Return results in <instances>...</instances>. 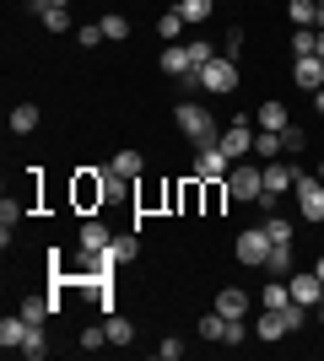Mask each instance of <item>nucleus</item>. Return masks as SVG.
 <instances>
[{
    "label": "nucleus",
    "mask_w": 324,
    "mask_h": 361,
    "mask_svg": "<svg viewBox=\"0 0 324 361\" xmlns=\"http://www.w3.org/2000/svg\"><path fill=\"white\" fill-rule=\"evenodd\" d=\"M173 119H179V130H184V135L195 140V151L222 146V130H216L211 108H200V103H179V108H173Z\"/></svg>",
    "instance_id": "nucleus-1"
},
{
    "label": "nucleus",
    "mask_w": 324,
    "mask_h": 361,
    "mask_svg": "<svg viewBox=\"0 0 324 361\" xmlns=\"http://www.w3.org/2000/svg\"><path fill=\"white\" fill-rule=\"evenodd\" d=\"M287 286H292V302H303V307H313V302L324 297V281L313 270H292V275H287Z\"/></svg>",
    "instance_id": "nucleus-9"
},
{
    "label": "nucleus",
    "mask_w": 324,
    "mask_h": 361,
    "mask_svg": "<svg viewBox=\"0 0 324 361\" xmlns=\"http://www.w3.org/2000/svg\"><path fill=\"white\" fill-rule=\"evenodd\" d=\"M238 49H244V27H227V38H222V54H227V60H238Z\"/></svg>",
    "instance_id": "nucleus-41"
},
{
    "label": "nucleus",
    "mask_w": 324,
    "mask_h": 361,
    "mask_svg": "<svg viewBox=\"0 0 324 361\" xmlns=\"http://www.w3.org/2000/svg\"><path fill=\"white\" fill-rule=\"evenodd\" d=\"M103 32H108V44L130 38V16H124V11H108V16H103Z\"/></svg>",
    "instance_id": "nucleus-31"
},
{
    "label": "nucleus",
    "mask_w": 324,
    "mask_h": 361,
    "mask_svg": "<svg viewBox=\"0 0 324 361\" xmlns=\"http://www.w3.org/2000/svg\"><path fill=\"white\" fill-rule=\"evenodd\" d=\"M232 173V157L222 146H205L200 157H195V173H189V178H200V183H211V178H227Z\"/></svg>",
    "instance_id": "nucleus-7"
},
{
    "label": "nucleus",
    "mask_w": 324,
    "mask_h": 361,
    "mask_svg": "<svg viewBox=\"0 0 324 361\" xmlns=\"http://www.w3.org/2000/svg\"><path fill=\"white\" fill-rule=\"evenodd\" d=\"M287 302H292V286H287V281H281V275H270V286H265L260 307H270V313H281V307H287Z\"/></svg>",
    "instance_id": "nucleus-19"
},
{
    "label": "nucleus",
    "mask_w": 324,
    "mask_h": 361,
    "mask_svg": "<svg viewBox=\"0 0 324 361\" xmlns=\"http://www.w3.org/2000/svg\"><path fill=\"white\" fill-rule=\"evenodd\" d=\"M28 6H32V11H44V6H49V0H28Z\"/></svg>",
    "instance_id": "nucleus-46"
},
{
    "label": "nucleus",
    "mask_w": 324,
    "mask_h": 361,
    "mask_svg": "<svg viewBox=\"0 0 324 361\" xmlns=\"http://www.w3.org/2000/svg\"><path fill=\"white\" fill-rule=\"evenodd\" d=\"M227 195L232 200H265V167H248V162H232V173H227Z\"/></svg>",
    "instance_id": "nucleus-3"
},
{
    "label": "nucleus",
    "mask_w": 324,
    "mask_h": 361,
    "mask_svg": "<svg viewBox=\"0 0 324 361\" xmlns=\"http://www.w3.org/2000/svg\"><path fill=\"white\" fill-rule=\"evenodd\" d=\"M38 16H44V27H49V32H71V11H65V6H44Z\"/></svg>",
    "instance_id": "nucleus-32"
},
{
    "label": "nucleus",
    "mask_w": 324,
    "mask_h": 361,
    "mask_svg": "<svg viewBox=\"0 0 324 361\" xmlns=\"http://www.w3.org/2000/svg\"><path fill=\"white\" fill-rule=\"evenodd\" d=\"M292 183H297V167L292 162H265V211H276V200L281 195H292Z\"/></svg>",
    "instance_id": "nucleus-5"
},
{
    "label": "nucleus",
    "mask_w": 324,
    "mask_h": 361,
    "mask_svg": "<svg viewBox=\"0 0 324 361\" xmlns=\"http://www.w3.org/2000/svg\"><path fill=\"white\" fill-rule=\"evenodd\" d=\"M270 259V238H265V226H248V232H238V264H260Z\"/></svg>",
    "instance_id": "nucleus-6"
},
{
    "label": "nucleus",
    "mask_w": 324,
    "mask_h": 361,
    "mask_svg": "<svg viewBox=\"0 0 324 361\" xmlns=\"http://www.w3.org/2000/svg\"><path fill=\"white\" fill-rule=\"evenodd\" d=\"M108 167H114V173H124V178H140V173H146V162H140V151H130V146H124V151H119V157H114Z\"/></svg>",
    "instance_id": "nucleus-23"
},
{
    "label": "nucleus",
    "mask_w": 324,
    "mask_h": 361,
    "mask_svg": "<svg viewBox=\"0 0 324 361\" xmlns=\"http://www.w3.org/2000/svg\"><path fill=\"white\" fill-rule=\"evenodd\" d=\"M254 119H260V130H287V124H292V114H287V103H276V97H270V103H260V114H254Z\"/></svg>",
    "instance_id": "nucleus-14"
},
{
    "label": "nucleus",
    "mask_w": 324,
    "mask_h": 361,
    "mask_svg": "<svg viewBox=\"0 0 324 361\" xmlns=\"http://www.w3.org/2000/svg\"><path fill=\"white\" fill-rule=\"evenodd\" d=\"M157 65H162V75H195V60H189V49H184V44H168Z\"/></svg>",
    "instance_id": "nucleus-12"
},
{
    "label": "nucleus",
    "mask_w": 324,
    "mask_h": 361,
    "mask_svg": "<svg viewBox=\"0 0 324 361\" xmlns=\"http://www.w3.org/2000/svg\"><path fill=\"white\" fill-rule=\"evenodd\" d=\"M22 356H32V361H44V356H49V334H44V324H32V329H28V340H22Z\"/></svg>",
    "instance_id": "nucleus-25"
},
{
    "label": "nucleus",
    "mask_w": 324,
    "mask_h": 361,
    "mask_svg": "<svg viewBox=\"0 0 324 361\" xmlns=\"http://www.w3.org/2000/svg\"><path fill=\"white\" fill-rule=\"evenodd\" d=\"M184 49H189V60H195V71H200V65H211L216 54H222L216 44H184Z\"/></svg>",
    "instance_id": "nucleus-40"
},
{
    "label": "nucleus",
    "mask_w": 324,
    "mask_h": 361,
    "mask_svg": "<svg viewBox=\"0 0 324 361\" xmlns=\"http://www.w3.org/2000/svg\"><path fill=\"white\" fill-rule=\"evenodd\" d=\"M157 356H162V361H179V356H184V345H179V340H162V345H157Z\"/></svg>",
    "instance_id": "nucleus-42"
},
{
    "label": "nucleus",
    "mask_w": 324,
    "mask_h": 361,
    "mask_svg": "<svg viewBox=\"0 0 324 361\" xmlns=\"http://www.w3.org/2000/svg\"><path fill=\"white\" fill-rule=\"evenodd\" d=\"M222 334H227V318H222V313H205L200 318V340H222Z\"/></svg>",
    "instance_id": "nucleus-36"
},
{
    "label": "nucleus",
    "mask_w": 324,
    "mask_h": 361,
    "mask_svg": "<svg viewBox=\"0 0 324 361\" xmlns=\"http://www.w3.org/2000/svg\"><path fill=\"white\" fill-rule=\"evenodd\" d=\"M265 238H270V243H292V221L276 216V211H265Z\"/></svg>",
    "instance_id": "nucleus-29"
},
{
    "label": "nucleus",
    "mask_w": 324,
    "mask_h": 361,
    "mask_svg": "<svg viewBox=\"0 0 324 361\" xmlns=\"http://www.w3.org/2000/svg\"><path fill=\"white\" fill-rule=\"evenodd\" d=\"M319 27H324V0H319Z\"/></svg>",
    "instance_id": "nucleus-47"
},
{
    "label": "nucleus",
    "mask_w": 324,
    "mask_h": 361,
    "mask_svg": "<svg viewBox=\"0 0 324 361\" xmlns=\"http://www.w3.org/2000/svg\"><path fill=\"white\" fill-rule=\"evenodd\" d=\"M216 313H222V318H244V313H248V297H244L238 286H222V297H216Z\"/></svg>",
    "instance_id": "nucleus-15"
},
{
    "label": "nucleus",
    "mask_w": 324,
    "mask_h": 361,
    "mask_svg": "<svg viewBox=\"0 0 324 361\" xmlns=\"http://www.w3.org/2000/svg\"><path fill=\"white\" fill-rule=\"evenodd\" d=\"M195 87H200V92H216V97H222V92H232V87H238V60L216 54L211 65H200V71H195Z\"/></svg>",
    "instance_id": "nucleus-2"
},
{
    "label": "nucleus",
    "mask_w": 324,
    "mask_h": 361,
    "mask_svg": "<svg viewBox=\"0 0 324 361\" xmlns=\"http://www.w3.org/2000/svg\"><path fill=\"white\" fill-rule=\"evenodd\" d=\"M28 329H32L28 318H22V313H11V318H6V324H0V345H6V350H22V340H28Z\"/></svg>",
    "instance_id": "nucleus-13"
},
{
    "label": "nucleus",
    "mask_w": 324,
    "mask_h": 361,
    "mask_svg": "<svg viewBox=\"0 0 324 361\" xmlns=\"http://www.w3.org/2000/svg\"><path fill=\"white\" fill-rule=\"evenodd\" d=\"M292 195H297V211L308 216V221H324V178L319 173H297Z\"/></svg>",
    "instance_id": "nucleus-4"
},
{
    "label": "nucleus",
    "mask_w": 324,
    "mask_h": 361,
    "mask_svg": "<svg viewBox=\"0 0 324 361\" xmlns=\"http://www.w3.org/2000/svg\"><path fill=\"white\" fill-rule=\"evenodd\" d=\"M265 270L287 281V275H292V243H270V259H265Z\"/></svg>",
    "instance_id": "nucleus-20"
},
{
    "label": "nucleus",
    "mask_w": 324,
    "mask_h": 361,
    "mask_svg": "<svg viewBox=\"0 0 324 361\" xmlns=\"http://www.w3.org/2000/svg\"><path fill=\"white\" fill-rule=\"evenodd\" d=\"M313 54V27H297L292 32V60H308Z\"/></svg>",
    "instance_id": "nucleus-35"
},
{
    "label": "nucleus",
    "mask_w": 324,
    "mask_h": 361,
    "mask_svg": "<svg viewBox=\"0 0 324 361\" xmlns=\"http://www.w3.org/2000/svg\"><path fill=\"white\" fill-rule=\"evenodd\" d=\"M76 44H81V49H97V44H108L103 22H87V27H76Z\"/></svg>",
    "instance_id": "nucleus-33"
},
{
    "label": "nucleus",
    "mask_w": 324,
    "mask_h": 361,
    "mask_svg": "<svg viewBox=\"0 0 324 361\" xmlns=\"http://www.w3.org/2000/svg\"><path fill=\"white\" fill-rule=\"evenodd\" d=\"M313 275H319V281H324V254H319V264H313Z\"/></svg>",
    "instance_id": "nucleus-45"
},
{
    "label": "nucleus",
    "mask_w": 324,
    "mask_h": 361,
    "mask_svg": "<svg viewBox=\"0 0 324 361\" xmlns=\"http://www.w3.org/2000/svg\"><path fill=\"white\" fill-rule=\"evenodd\" d=\"M136 248H140L136 238H114V243L103 248V259H108V264H130V259H136Z\"/></svg>",
    "instance_id": "nucleus-24"
},
{
    "label": "nucleus",
    "mask_w": 324,
    "mask_h": 361,
    "mask_svg": "<svg viewBox=\"0 0 324 361\" xmlns=\"http://www.w3.org/2000/svg\"><path fill=\"white\" fill-rule=\"evenodd\" d=\"M38 130V103H16L11 108V135H32Z\"/></svg>",
    "instance_id": "nucleus-17"
},
{
    "label": "nucleus",
    "mask_w": 324,
    "mask_h": 361,
    "mask_svg": "<svg viewBox=\"0 0 324 361\" xmlns=\"http://www.w3.org/2000/svg\"><path fill=\"white\" fill-rule=\"evenodd\" d=\"M313 108H319V114H324V87H319V92H313Z\"/></svg>",
    "instance_id": "nucleus-44"
},
{
    "label": "nucleus",
    "mask_w": 324,
    "mask_h": 361,
    "mask_svg": "<svg viewBox=\"0 0 324 361\" xmlns=\"http://www.w3.org/2000/svg\"><path fill=\"white\" fill-rule=\"evenodd\" d=\"M319 178H324V162H319Z\"/></svg>",
    "instance_id": "nucleus-49"
},
{
    "label": "nucleus",
    "mask_w": 324,
    "mask_h": 361,
    "mask_svg": "<svg viewBox=\"0 0 324 361\" xmlns=\"http://www.w3.org/2000/svg\"><path fill=\"white\" fill-rule=\"evenodd\" d=\"M281 318H287V334H297L303 324H308V307H303V302H287V307H281Z\"/></svg>",
    "instance_id": "nucleus-34"
},
{
    "label": "nucleus",
    "mask_w": 324,
    "mask_h": 361,
    "mask_svg": "<svg viewBox=\"0 0 324 361\" xmlns=\"http://www.w3.org/2000/svg\"><path fill=\"white\" fill-rule=\"evenodd\" d=\"M103 324H108V345H130V340H136V329H130V318H119V313H108Z\"/></svg>",
    "instance_id": "nucleus-27"
},
{
    "label": "nucleus",
    "mask_w": 324,
    "mask_h": 361,
    "mask_svg": "<svg viewBox=\"0 0 324 361\" xmlns=\"http://www.w3.org/2000/svg\"><path fill=\"white\" fill-rule=\"evenodd\" d=\"M287 11H292L297 27H313L319 22V0H287Z\"/></svg>",
    "instance_id": "nucleus-28"
},
{
    "label": "nucleus",
    "mask_w": 324,
    "mask_h": 361,
    "mask_svg": "<svg viewBox=\"0 0 324 361\" xmlns=\"http://www.w3.org/2000/svg\"><path fill=\"white\" fill-rule=\"evenodd\" d=\"M108 243H114V238H108L103 221H81V248H87V254H103Z\"/></svg>",
    "instance_id": "nucleus-18"
},
{
    "label": "nucleus",
    "mask_w": 324,
    "mask_h": 361,
    "mask_svg": "<svg viewBox=\"0 0 324 361\" xmlns=\"http://www.w3.org/2000/svg\"><path fill=\"white\" fill-rule=\"evenodd\" d=\"M76 205L81 211L103 205V173H76Z\"/></svg>",
    "instance_id": "nucleus-11"
},
{
    "label": "nucleus",
    "mask_w": 324,
    "mask_h": 361,
    "mask_svg": "<svg viewBox=\"0 0 324 361\" xmlns=\"http://www.w3.org/2000/svg\"><path fill=\"white\" fill-rule=\"evenodd\" d=\"M222 151H227L232 162H244L248 151H254V130H248V119H232L227 130H222Z\"/></svg>",
    "instance_id": "nucleus-8"
},
{
    "label": "nucleus",
    "mask_w": 324,
    "mask_h": 361,
    "mask_svg": "<svg viewBox=\"0 0 324 361\" xmlns=\"http://www.w3.org/2000/svg\"><path fill=\"white\" fill-rule=\"evenodd\" d=\"M254 157L276 162V157H281V130H254Z\"/></svg>",
    "instance_id": "nucleus-21"
},
{
    "label": "nucleus",
    "mask_w": 324,
    "mask_h": 361,
    "mask_svg": "<svg viewBox=\"0 0 324 361\" xmlns=\"http://www.w3.org/2000/svg\"><path fill=\"white\" fill-rule=\"evenodd\" d=\"M179 11H184V22H205V16H211V0H179Z\"/></svg>",
    "instance_id": "nucleus-38"
},
{
    "label": "nucleus",
    "mask_w": 324,
    "mask_h": 361,
    "mask_svg": "<svg viewBox=\"0 0 324 361\" xmlns=\"http://www.w3.org/2000/svg\"><path fill=\"white\" fill-rule=\"evenodd\" d=\"M292 81H297L303 92H319V87H324V60H319V54H308V60H292Z\"/></svg>",
    "instance_id": "nucleus-10"
},
{
    "label": "nucleus",
    "mask_w": 324,
    "mask_h": 361,
    "mask_svg": "<svg viewBox=\"0 0 324 361\" xmlns=\"http://www.w3.org/2000/svg\"><path fill=\"white\" fill-rule=\"evenodd\" d=\"M16 313L28 318V324H49V313H54V302H49V297H22V307H16Z\"/></svg>",
    "instance_id": "nucleus-22"
},
{
    "label": "nucleus",
    "mask_w": 324,
    "mask_h": 361,
    "mask_svg": "<svg viewBox=\"0 0 324 361\" xmlns=\"http://www.w3.org/2000/svg\"><path fill=\"white\" fill-rule=\"evenodd\" d=\"M157 32H162V38L173 44V38L184 32V11H179V6H173V11H162V16H157Z\"/></svg>",
    "instance_id": "nucleus-30"
},
{
    "label": "nucleus",
    "mask_w": 324,
    "mask_h": 361,
    "mask_svg": "<svg viewBox=\"0 0 324 361\" xmlns=\"http://www.w3.org/2000/svg\"><path fill=\"white\" fill-rule=\"evenodd\" d=\"M319 324H324V297H319Z\"/></svg>",
    "instance_id": "nucleus-48"
},
{
    "label": "nucleus",
    "mask_w": 324,
    "mask_h": 361,
    "mask_svg": "<svg viewBox=\"0 0 324 361\" xmlns=\"http://www.w3.org/2000/svg\"><path fill=\"white\" fill-rule=\"evenodd\" d=\"M303 146H308V135H303L297 124H287V130H281V151H292V157H297Z\"/></svg>",
    "instance_id": "nucleus-39"
},
{
    "label": "nucleus",
    "mask_w": 324,
    "mask_h": 361,
    "mask_svg": "<svg viewBox=\"0 0 324 361\" xmlns=\"http://www.w3.org/2000/svg\"><path fill=\"white\" fill-rule=\"evenodd\" d=\"M108 345V324H92V329H81V350H103Z\"/></svg>",
    "instance_id": "nucleus-37"
},
{
    "label": "nucleus",
    "mask_w": 324,
    "mask_h": 361,
    "mask_svg": "<svg viewBox=\"0 0 324 361\" xmlns=\"http://www.w3.org/2000/svg\"><path fill=\"white\" fill-rule=\"evenodd\" d=\"M313 54H319V60H324V27L313 32Z\"/></svg>",
    "instance_id": "nucleus-43"
},
{
    "label": "nucleus",
    "mask_w": 324,
    "mask_h": 361,
    "mask_svg": "<svg viewBox=\"0 0 324 361\" xmlns=\"http://www.w3.org/2000/svg\"><path fill=\"white\" fill-rule=\"evenodd\" d=\"M254 334H260L265 345H270V340H281V334H287V318H281V313H270V307H265V313L254 318Z\"/></svg>",
    "instance_id": "nucleus-16"
},
{
    "label": "nucleus",
    "mask_w": 324,
    "mask_h": 361,
    "mask_svg": "<svg viewBox=\"0 0 324 361\" xmlns=\"http://www.w3.org/2000/svg\"><path fill=\"white\" fill-rule=\"evenodd\" d=\"M130 183H136V178H124V173L103 167V200H124V195H130Z\"/></svg>",
    "instance_id": "nucleus-26"
}]
</instances>
